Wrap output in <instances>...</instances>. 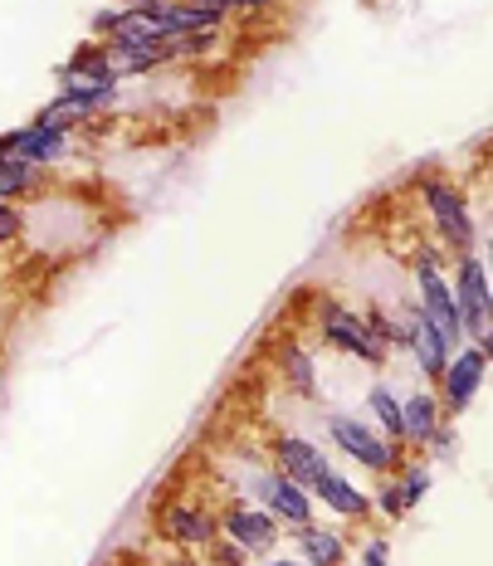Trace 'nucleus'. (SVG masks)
<instances>
[{
    "instance_id": "1",
    "label": "nucleus",
    "mask_w": 493,
    "mask_h": 566,
    "mask_svg": "<svg viewBox=\"0 0 493 566\" xmlns=\"http://www.w3.org/2000/svg\"><path fill=\"white\" fill-rule=\"evenodd\" d=\"M323 434L337 444V454H347L352 464L367 469V474H377V479H391L396 469H401V459L410 454V450H401V444L386 440L371 420H357V416H347V410H327Z\"/></svg>"
},
{
    "instance_id": "2",
    "label": "nucleus",
    "mask_w": 493,
    "mask_h": 566,
    "mask_svg": "<svg viewBox=\"0 0 493 566\" xmlns=\"http://www.w3.org/2000/svg\"><path fill=\"white\" fill-rule=\"evenodd\" d=\"M313 327H318V337L327 342L333 352H343V357L361 361V367H386V342L371 333V323L361 317V308H347L343 298H318V308H313Z\"/></svg>"
},
{
    "instance_id": "3",
    "label": "nucleus",
    "mask_w": 493,
    "mask_h": 566,
    "mask_svg": "<svg viewBox=\"0 0 493 566\" xmlns=\"http://www.w3.org/2000/svg\"><path fill=\"white\" fill-rule=\"evenodd\" d=\"M450 289H454V308H460L464 342H479V347H493V342H489V337H493V289H489L484 254H479V250L454 254Z\"/></svg>"
},
{
    "instance_id": "4",
    "label": "nucleus",
    "mask_w": 493,
    "mask_h": 566,
    "mask_svg": "<svg viewBox=\"0 0 493 566\" xmlns=\"http://www.w3.org/2000/svg\"><path fill=\"white\" fill-rule=\"evenodd\" d=\"M420 206H426L440 250L450 259L479 250V230H474V216H469V200H464L460 186L440 181V176H426V181H420Z\"/></svg>"
},
{
    "instance_id": "5",
    "label": "nucleus",
    "mask_w": 493,
    "mask_h": 566,
    "mask_svg": "<svg viewBox=\"0 0 493 566\" xmlns=\"http://www.w3.org/2000/svg\"><path fill=\"white\" fill-rule=\"evenodd\" d=\"M489 352L493 347H479V342H464V347L450 352V361H444V371L436 381V400H440L444 420H460L464 410L479 400L484 376H489Z\"/></svg>"
},
{
    "instance_id": "6",
    "label": "nucleus",
    "mask_w": 493,
    "mask_h": 566,
    "mask_svg": "<svg viewBox=\"0 0 493 566\" xmlns=\"http://www.w3.org/2000/svg\"><path fill=\"white\" fill-rule=\"evenodd\" d=\"M220 537H230L234 547L250 552V562H260V557H274L279 552L284 523H279L269 509H260V503L230 499V503H220Z\"/></svg>"
},
{
    "instance_id": "7",
    "label": "nucleus",
    "mask_w": 493,
    "mask_h": 566,
    "mask_svg": "<svg viewBox=\"0 0 493 566\" xmlns=\"http://www.w3.org/2000/svg\"><path fill=\"white\" fill-rule=\"evenodd\" d=\"M157 527L161 537L171 542L176 552H206L210 542L220 537V509L216 503H201V499H167L157 513Z\"/></svg>"
},
{
    "instance_id": "8",
    "label": "nucleus",
    "mask_w": 493,
    "mask_h": 566,
    "mask_svg": "<svg viewBox=\"0 0 493 566\" xmlns=\"http://www.w3.org/2000/svg\"><path fill=\"white\" fill-rule=\"evenodd\" d=\"M410 279H416V303L420 313L436 323V333L444 337V347H464V327H460V308H454V289L450 274L440 264H426V259H410Z\"/></svg>"
},
{
    "instance_id": "9",
    "label": "nucleus",
    "mask_w": 493,
    "mask_h": 566,
    "mask_svg": "<svg viewBox=\"0 0 493 566\" xmlns=\"http://www.w3.org/2000/svg\"><path fill=\"white\" fill-rule=\"evenodd\" d=\"M269 464H274L284 479L298 483V489H313V483L333 469V459H327V450L318 440H308V434L274 430L269 434Z\"/></svg>"
},
{
    "instance_id": "10",
    "label": "nucleus",
    "mask_w": 493,
    "mask_h": 566,
    "mask_svg": "<svg viewBox=\"0 0 493 566\" xmlns=\"http://www.w3.org/2000/svg\"><path fill=\"white\" fill-rule=\"evenodd\" d=\"M69 151V133L64 127H50V123H25V127H10L0 133V157H20V161H34V167L50 171L59 157Z\"/></svg>"
},
{
    "instance_id": "11",
    "label": "nucleus",
    "mask_w": 493,
    "mask_h": 566,
    "mask_svg": "<svg viewBox=\"0 0 493 566\" xmlns=\"http://www.w3.org/2000/svg\"><path fill=\"white\" fill-rule=\"evenodd\" d=\"M401 323H406V347L410 352V361H416V371L426 376L430 386L440 381V371H444V361H450V347H444V337L436 333V323H430L426 313H420V303L410 298L406 308H401Z\"/></svg>"
},
{
    "instance_id": "12",
    "label": "nucleus",
    "mask_w": 493,
    "mask_h": 566,
    "mask_svg": "<svg viewBox=\"0 0 493 566\" xmlns=\"http://www.w3.org/2000/svg\"><path fill=\"white\" fill-rule=\"evenodd\" d=\"M260 509H269L284 523V533H293V527H303V523H318V503H313V493L308 489H298L293 479H284L274 469L264 483V493H260Z\"/></svg>"
},
{
    "instance_id": "13",
    "label": "nucleus",
    "mask_w": 493,
    "mask_h": 566,
    "mask_svg": "<svg viewBox=\"0 0 493 566\" xmlns=\"http://www.w3.org/2000/svg\"><path fill=\"white\" fill-rule=\"evenodd\" d=\"M313 503H323L333 517H343V523H367L371 517V493L367 489H357L343 469H327V474L313 483Z\"/></svg>"
},
{
    "instance_id": "14",
    "label": "nucleus",
    "mask_w": 493,
    "mask_h": 566,
    "mask_svg": "<svg viewBox=\"0 0 493 566\" xmlns=\"http://www.w3.org/2000/svg\"><path fill=\"white\" fill-rule=\"evenodd\" d=\"M293 557L308 562V566H347L352 562V547L337 527H323V523H303L293 527Z\"/></svg>"
},
{
    "instance_id": "15",
    "label": "nucleus",
    "mask_w": 493,
    "mask_h": 566,
    "mask_svg": "<svg viewBox=\"0 0 493 566\" xmlns=\"http://www.w3.org/2000/svg\"><path fill=\"white\" fill-rule=\"evenodd\" d=\"M440 424H444V410H440V400H436L430 386H416V391L401 396V430H406V450L410 454L426 450L430 434H436Z\"/></svg>"
},
{
    "instance_id": "16",
    "label": "nucleus",
    "mask_w": 493,
    "mask_h": 566,
    "mask_svg": "<svg viewBox=\"0 0 493 566\" xmlns=\"http://www.w3.org/2000/svg\"><path fill=\"white\" fill-rule=\"evenodd\" d=\"M367 410H371V424H377L386 440L401 444V450H406V430H401V396H396L386 381H371V386H367Z\"/></svg>"
},
{
    "instance_id": "17",
    "label": "nucleus",
    "mask_w": 493,
    "mask_h": 566,
    "mask_svg": "<svg viewBox=\"0 0 493 566\" xmlns=\"http://www.w3.org/2000/svg\"><path fill=\"white\" fill-rule=\"evenodd\" d=\"M279 371H284L289 391H298L303 400L318 396V361H313V352H303L298 342H289V347H279Z\"/></svg>"
},
{
    "instance_id": "18",
    "label": "nucleus",
    "mask_w": 493,
    "mask_h": 566,
    "mask_svg": "<svg viewBox=\"0 0 493 566\" xmlns=\"http://www.w3.org/2000/svg\"><path fill=\"white\" fill-rule=\"evenodd\" d=\"M40 186H44V167H34V161H20V157H0V200L34 196Z\"/></svg>"
},
{
    "instance_id": "19",
    "label": "nucleus",
    "mask_w": 493,
    "mask_h": 566,
    "mask_svg": "<svg viewBox=\"0 0 493 566\" xmlns=\"http://www.w3.org/2000/svg\"><path fill=\"white\" fill-rule=\"evenodd\" d=\"M396 489H401V499H406V509L416 513L420 503L430 499V489H436V469L426 464V459H401V469H396Z\"/></svg>"
},
{
    "instance_id": "20",
    "label": "nucleus",
    "mask_w": 493,
    "mask_h": 566,
    "mask_svg": "<svg viewBox=\"0 0 493 566\" xmlns=\"http://www.w3.org/2000/svg\"><path fill=\"white\" fill-rule=\"evenodd\" d=\"M40 123H50V127H64V133H74V127L93 123V113L84 108V103H74V98H64V93H54V98L40 108Z\"/></svg>"
},
{
    "instance_id": "21",
    "label": "nucleus",
    "mask_w": 493,
    "mask_h": 566,
    "mask_svg": "<svg viewBox=\"0 0 493 566\" xmlns=\"http://www.w3.org/2000/svg\"><path fill=\"white\" fill-rule=\"evenodd\" d=\"M371 513L391 517V523H401V517L410 513L406 499H401V489H396V479H381V483H377V493H371Z\"/></svg>"
},
{
    "instance_id": "22",
    "label": "nucleus",
    "mask_w": 493,
    "mask_h": 566,
    "mask_svg": "<svg viewBox=\"0 0 493 566\" xmlns=\"http://www.w3.org/2000/svg\"><path fill=\"white\" fill-rule=\"evenodd\" d=\"M206 566H250V552L234 547L230 537H216V542L206 547Z\"/></svg>"
},
{
    "instance_id": "23",
    "label": "nucleus",
    "mask_w": 493,
    "mask_h": 566,
    "mask_svg": "<svg viewBox=\"0 0 493 566\" xmlns=\"http://www.w3.org/2000/svg\"><path fill=\"white\" fill-rule=\"evenodd\" d=\"M201 6L220 15H264V10H279V0H201Z\"/></svg>"
},
{
    "instance_id": "24",
    "label": "nucleus",
    "mask_w": 493,
    "mask_h": 566,
    "mask_svg": "<svg viewBox=\"0 0 493 566\" xmlns=\"http://www.w3.org/2000/svg\"><path fill=\"white\" fill-rule=\"evenodd\" d=\"M357 566H391V542H386V537H367L357 547Z\"/></svg>"
},
{
    "instance_id": "25",
    "label": "nucleus",
    "mask_w": 493,
    "mask_h": 566,
    "mask_svg": "<svg viewBox=\"0 0 493 566\" xmlns=\"http://www.w3.org/2000/svg\"><path fill=\"white\" fill-rule=\"evenodd\" d=\"M20 234H25V216L10 200H0V244H15Z\"/></svg>"
},
{
    "instance_id": "26",
    "label": "nucleus",
    "mask_w": 493,
    "mask_h": 566,
    "mask_svg": "<svg viewBox=\"0 0 493 566\" xmlns=\"http://www.w3.org/2000/svg\"><path fill=\"white\" fill-rule=\"evenodd\" d=\"M426 450L436 454V459H444V464H450V459H454V450H460V444H454V424H450V420H444L440 430L430 434V444H426Z\"/></svg>"
},
{
    "instance_id": "27",
    "label": "nucleus",
    "mask_w": 493,
    "mask_h": 566,
    "mask_svg": "<svg viewBox=\"0 0 493 566\" xmlns=\"http://www.w3.org/2000/svg\"><path fill=\"white\" fill-rule=\"evenodd\" d=\"M264 566H308V562H298V557H264Z\"/></svg>"
},
{
    "instance_id": "28",
    "label": "nucleus",
    "mask_w": 493,
    "mask_h": 566,
    "mask_svg": "<svg viewBox=\"0 0 493 566\" xmlns=\"http://www.w3.org/2000/svg\"><path fill=\"white\" fill-rule=\"evenodd\" d=\"M167 566H206V562H196V557H171Z\"/></svg>"
}]
</instances>
